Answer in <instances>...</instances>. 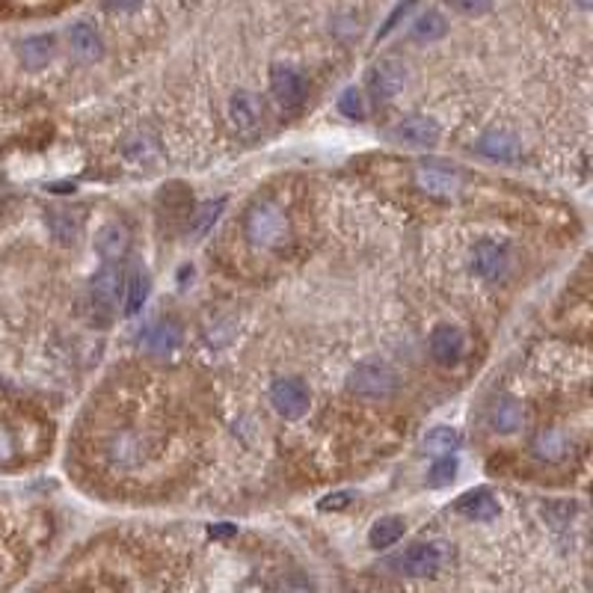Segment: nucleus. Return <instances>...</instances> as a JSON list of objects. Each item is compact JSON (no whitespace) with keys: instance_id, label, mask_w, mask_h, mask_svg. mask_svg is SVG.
<instances>
[{"instance_id":"6ab92c4d","label":"nucleus","mask_w":593,"mask_h":593,"mask_svg":"<svg viewBox=\"0 0 593 593\" xmlns=\"http://www.w3.org/2000/svg\"><path fill=\"white\" fill-rule=\"evenodd\" d=\"M69 44H72V51L77 54L81 60H98L104 54V42L102 36H98V30L93 25H86V21H81V25H74L69 30Z\"/></svg>"},{"instance_id":"412c9836","label":"nucleus","mask_w":593,"mask_h":593,"mask_svg":"<svg viewBox=\"0 0 593 593\" xmlns=\"http://www.w3.org/2000/svg\"><path fill=\"white\" fill-rule=\"evenodd\" d=\"M460 445H463V436L457 433L454 428H433L428 436H424V442H421V451L424 454H430V457H445V454H454V451H460Z\"/></svg>"},{"instance_id":"f8f14e48","label":"nucleus","mask_w":593,"mask_h":593,"mask_svg":"<svg viewBox=\"0 0 593 593\" xmlns=\"http://www.w3.org/2000/svg\"><path fill=\"white\" fill-rule=\"evenodd\" d=\"M569 449H573V442L561 428H540L531 436V454L540 463H561L567 460Z\"/></svg>"},{"instance_id":"7c9ffc66","label":"nucleus","mask_w":593,"mask_h":593,"mask_svg":"<svg viewBox=\"0 0 593 593\" xmlns=\"http://www.w3.org/2000/svg\"><path fill=\"white\" fill-rule=\"evenodd\" d=\"M412 6H416V0H407V4H400V6L395 9V13H391V15H389V21H386V25H383V30H380V33H377V39H383V36H386V33H391V30H395V27H398V21H400V18H404V15L410 13V9H412Z\"/></svg>"},{"instance_id":"a211bd4d","label":"nucleus","mask_w":593,"mask_h":593,"mask_svg":"<svg viewBox=\"0 0 593 593\" xmlns=\"http://www.w3.org/2000/svg\"><path fill=\"white\" fill-rule=\"evenodd\" d=\"M454 510L460 513V517L472 519V522H487V519H496L499 517V501L492 499L489 489H472V492H463L460 499H457Z\"/></svg>"},{"instance_id":"aec40b11","label":"nucleus","mask_w":593,"mask_h":593,"mask_svg":"<svg viewBox=\"0 0 593 593\" xmlns=\"http://www.w3.org/2000/svg\"><path fill=\"white\" fill-rule=\"evenodd\" d=\"M84 220L81 214H74L69 208H51L48 211V229L54 232V238L60 243H74L77 234H81Z\"/></svg>"},{"instance_id":"20e7f679","label":"nucleus","mask_w":593,"mask_h":593,"mask_svg":"<svg viewBox=\"0 0 593 593\" xmlns=\"http://www.w3.org/2000/svg\"><path fill=\"white\" fill-rule=\"evenodd\" d=\"M122 288H125V276L114 264H104L93 276V282H89V300H93V309L102 315V321L114 318V311L119 309Z\"/></svg>"},{"instance_id":"393cba45","label":"nucleus","mask_w":593,"mask_h":593,"mask_svg":"<svg viewBox=\"0 0 593 593\" xmlns=\"http://www.w3.org/2000/svg\"><path fill=\"white\" fill-rule=\"evenodd\" d=\"M125 291H128V297H125V311H128V315H137V311L145 306V300H149V276L140 273V271H137V273H131Z\"/></svg>"},{"instance_id":"2eb2a0df","label":"nucleus","mask_w":593,"mask_h":593,"mask_svg":"<svg viewBox=\"0 0 593 593\" xmlns=\"http://www.w3.org/2000/svg\"><path fill=\"white\" fill-rule=\"evenodd\" d=\"M440 122L430 119V116H407L400 125L391 131V137L398 143H407V145H433L440 143Z\"/></svg>"},{"instance_id":"ddd939ff","label":"nucleus","mask_w":593,"mask_h":593,"mask_svg":"<svg viewBox=\"0 0 593 593\" xmlns=\"http://www.w3.org/2000/svg\"><path fill=\"white\" fill-rule=\"evenodd\" d=\"M128 246H131V232L125 222H107V226L98 229L95 234V252L102 255L107 264L122 262L128 255Z\"/></svg>"},{"instance_id":"b1692460","label":"nucleus","mask_w":593,"mask_h":593,"mask_svg":"<svg viewBox=\"0 0 593 593\" xmlns=\"http://www.w3.org/2000/svg\"><path fill=\"white\" fill-rule=\"evenodd\" d=\"M445 30H449L445 18L436 13V9H430V13H424L416 25H412V36L421 39V42H433V39H442Z\"/></svg>"},{"instance_id":"0eeeda50","label":"nucleus","mask_w":593,"mask_h":593,"mask_svg":"<svg viewBox=\"0 0 593 593\" xmlns=\"http://www.w3.org/2000/svg\"><path fill=\"white\" fill-rule=\"evenodd\" d=\"M395 567H398V573H404V576L428 578V576L440 573L442 552H440V546H433V543H416V546H410V549L398 558Z\"/></svg>"},{"instance_id":"5701e85b","label":"nucleus","mask_w":593,"mask_h":593,"mask_svg":"<svg viewBox=\"0 0 593 593\" xmlns=\"http://www.w3.org/2000/svg\"><path fill=\"white\" fill-rule=\"evenodd\" d=\"M51 51H54L51 36H33L21 44V60H25L27 69H39V65L51 60Z\"/></svg>"},{"instance_id":"f257e3e1","label":"nucleus","mask_w":593,"mask_h":593,"mask_svg":"<svg viewBox=\"0 0 593 593\" xmlns=\"http://www.w3.org/2000/svg\"><path fill=\"white\" fill-rule=\"evenodd\" d=\"M288 232L291 226H288L285 211L279 208L273 199H259V203H252L246 208L243 238L252 250H259V252L279 250V246L288 241Z\"/></svg>"},{"instance_id":"9d476101","label":"nucleus","mask_w":593,"mask_h":593,"mask_svg":"<svg viewBox=\"0 0 593 593\" xmlns=\"http://www.w3.org/2000/svg\"><path fill=\"white\" fill-rule=\"evenodd\" d=\"M508 250L501 243L496 241H480L475 243V250H472V271L480 276V279H501L508 273Z\"/></svg>"},{"instance_id":"423d86ee","label":"nucleus","mask_w":593,"mask_h":593,"mask_svg":"<svg viewBox=\"0 0 593 593\" xmlns=\"http://www.w3.org/2000/svg\"><path fill=\"white\" fill-rule=\"evenodd\" d=\"M407 84V69L404 63L398 60H380L371 72H368V89H371V95L377 102H391L400 89Z\"/></svg>"},{"instance_id":"cd10ccee","label":"nucleus","mask_w":593,"mask_h":593,"mask_svg":"<svg viewBox=\"0 0 593 593\" xmlns=\"http://www.w3.org/2000/svg\"><path fill=\"white\" fill-rule=\"evenodd\" d=\"M339 110L348 119H362L365 116V102H362V93L356 86H348L344 93L339 95Z\"/></svg>"},{"instance_id":"4be33fe9","label":"nucleus","mask_w":593,"mask_h":593,"mask_svg":"<svg viewBox=\"0 0 593 593\" xmlns=\"http://www.w3.org/2000/svg\"><path fill=\"white\" fill-rule=\"evenodd\" d=\"M407 525L400 517H383L371 525V531H368V543L374 546V549H389V546H395L400 537H404Z\"/></svg>"},{"instance_id":"4468645a","label":"nucleus","mask_w":593,"mask_h":593,"mask_svg":"<svg viewBox=\"0 0 593 593\" xmlns=\"http://www.w3.org/2000/svg\"><path fill=\"white\" fill-rule=\"evenodd\" d=\"M182 344V327L173 318H161L154 321L143 335V348L152 356H173Z\"/></svg>"},{"instance_id":"9b49d317","label":"nucleus","mask_w":593,"mask_h":593,"mask_svg":"<svg viewBox=\"0 0 593 593\" xmlns=\"http://www.w3.org/2000/svg\"><path fill=\"white\" fill-rule=\"evenodd\" d=\"M466 351V339L463 332L451 327V323H440L433 332H430V356L440 365H457L460 362V356Z\"/></svg>"},{"instance_id":"f03ea898","label":"nucleus","mask_w":593,"mask_h":593,"mask_svg":"<svg viewBox=\"0 0 593 593\" xmlns=\"http://www.w3.org/2000/svg\"><path fill=\"white\" fill-rule=\"evenodd\" d=\"M412 184L433 199H454L463 190V175L442 161H419L412 166Z\"/></svg>"},{"instance_id":"2f4dec72","label":"nucleus","mask_w":593,"mask_h":593,"mask_svg":"<svg viewBox=\"0 0 593 593\" xmlns=\"http://www.w3.org/2000/svg\"><path fill=\"white\" fill-rule=\"evenodd\" d=\"M107 9H114V13H133L143 0H104Z\"/></svg>"},{"instance_id":"a878e982","label":"nucleus","mask_w":593,"mask_h":593,"mask_svg":"<svg viewBox=\"0 0 593 593\" xmlns=\"http://www.w3.org/2000/svg\"><path fill=\"white\" fill-rule=\"evenodd\" d=\"M457 457L454 454H445V457H436V463L430 466V472H428V487L433 489H442V487H449L451 480L457 478Z\"/></svg>"},{"instance_id":"f3484780","label":"nucleus","mask_w":593,"mask_h":593,"mask_svg":"<svg viewBox=\"0 0 593 593\" xmlns=\"http://www.w3.org/2000/svg\"><path fill=\"white\" fill-rule=\"evenodd\" d=\"M475 149L484 154V158L501 161V163L517 161L519 154H522L519 140L513 137V133H508V131H487V133H480V140L475 143Z\"/></svg>"},{"instance_id":"39448f33","label":"nucleus","mask_w":593,"mask_h":593,"mask_svg":"<svg viewBox=\"0 0 593 593\" xmlns=\"http://www.w3.org/2000/svg\"><path fill=\"white\" fill-rule=\"evenodd\" d=\"M271 404L276 407L279 416L300 419L309 410V389H306L303 380L282 377L271 386Z\"/></svg>"},{"instance_id":"6e6552de","label":"nucleus","mask_w":593,"mask_h":593,"mask_svg":"<svg viewBox=\"0 0 593 593\" xmlns=\"http://www.w3.org/2000/svg\"><path fill=\"white\" fill-rule=\"evenodd\" d=\"M262 116H264V107H262L259 98L250 93V89H238V93L232 95L229 119H232V128L238 133H243V137L255 133L262 125Z\"/></svg>"},{"instance_id":"473e14b6","label":"nucleus","mask_w":593,"mask_h":593,"mask_svg":"<svg viewBox=\"0 0 593 593\" xmlns=\"http://www.w3.org/2000/svg\"><path fill=\"white\" fill-rule=\"evenodd\" d=\"M344 505H351V492H335V496H330L321 508L330 510V508H344Z\"/></svg>"},{"instance_id":"dca6fc26","label":"nucleus","mask_w":593,"mask_h":593,"mask_svg":"<svg viewBox=\"0 0 593 593\" xmlns=\"http://www.w3.org/2000/svg\"><path fill=\"white\" fill-rule=\"evenodd\" d=\"M487 419H489V428L496 430V433H517L525 424V410H522V404H519L517 398L499 395L489 404Z\"/></svg>"},{"instance_id":"7ed1b4c3","label":"nucleus","mask_w":593,"mask_h":593,"mask_svg":"<svg viewBox=\"0 0 593 593\" xmlns=\"http://www.w3.org/2000/svg\"><path fill=\"white\" fill-rule=\"evenodd\" d=\"M351 391H356L360 398L368 400H383L389 395H395L398 389V371L386 362H362L353 368L351 374Z\"/></svg>"},{"instance_id":"bb28decb","label":"nucleus","mask_w":593,"mask_h":593,"mask_svg":"<svg viewBox=\"0 0 593 593\" xmlns=\"http://www.w3.org/2000/svg\"><path fill=\"white\" fill-rule=\"evenodd\" d=\"M222 205H226V203H222V199H217V203H205V205H199V211L193 214V220H190V232H193V234H205V232L217 222Z\"/></svg>"},{"instance_id":"72a5a7b5","label":"nucleus","mask_w":593,"mask_h":593,"mask_svg":"<svg viewBox=\"0 0 593 593\" xmlns=\"http://www.w3.org/2000/svg\"><path fill=\"white\" fill-rule=\"evenodd\" d=\"M578 6H581V9H588V6H590V0H578Z\"/></svg>"},{"instance_id":"1a4fd4ad","label":"nucleus","mask_w":593,"mask_h":593,"mask_svg":"<svg viewBox=\"0 0 593 593\" xmlns=\"http://www.w3.org/2000/svg\"><path fill=\"white\" fill-rule=\"evenodd\" d=\"M271 93L282 107H300L306 102V81L303 74L288 69V65H273L271 72Z\"/></svg>"},{"instance_id":"c85d7f7f","label":"nucleus","mask_w":593,"mask_h":593,"mask_svg":"<svg viewBox=\"0 0 593 593\" xmlns=\"http://www.w3.org/2000/svg\"><path fill=\"white\" fill-rule=\"evenodd\" d=\"M449 4L463 15H480L492 6V0H449Z\"/></svg>"},{"instance_id":"c756f323","label":"nucleus","mask_w":593,"mask_h":593,"mask_svg":"<svg viewBox=\"0 0 593 593\" xmlns=\"http://www.w3.org/2000/svg\"><path fill=\"white\" fill-rule=\"evenodd\" d=\"M13 454H15V440H13V433H9L6 424L0 421V463H9L13 460Z\"/></svg>"}]
</instances>
